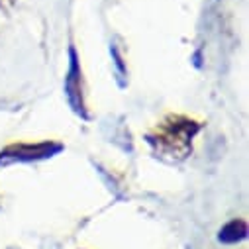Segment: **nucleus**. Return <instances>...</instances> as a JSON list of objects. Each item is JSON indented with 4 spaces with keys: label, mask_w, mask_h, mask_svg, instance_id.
<instances>
[{
    "label": "nucleus",
    "mask_w": 249,
    "mask_h": 249,
    "mask_svg": "<svg viewBox=\"0 0 249 249\" xmlns=\"http://www.w3.org/2000/svg\"><path fill=\"white\" fill-rule=\"evenodd\" d=\"M196 132H198L196 124L182 120V118H175L171 124H165L157 138L151 136L149 142L153 145H157V153L161 151L163 155L182 159L191 151V143H193V138Z\"/></svg>",
    "instance_id": "1"
},
{
    "label": "nucleus",
    "mask_w": 249,
    "mask_h": 249,
    "mask_svg": "<svg viewBox=\"0 0 249 249\" xmlns=\"http://www.w3.org/2000/svg\"><path fill=\"white\" fill-rule=\"evenodd\" d=\"M59 145H49V143H41V145H18V147H10L6 151L0 153V163H8V161H32L37 157H47L55 151H59Z\"/></svg>",
    "instance_id": "2"
},
{
    "label": "nucleus",
    "mask_w": 249,
    "mask_h": 249,
    "mask_svg": "<svg viewBox=\"0 0 249 249\" xmlns=\"http://www.w3.org/2000/svg\"><path fill=\"white\" fill-rule=\"evenodd\" d=\"M245 237H247V224L243 220H231L218 233V239L224 243H235V241H241Z\"/></svg>",
    "instance_id": "3"
}]
</instances>
